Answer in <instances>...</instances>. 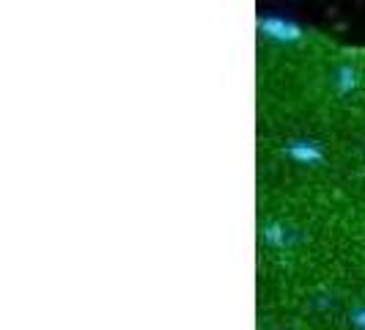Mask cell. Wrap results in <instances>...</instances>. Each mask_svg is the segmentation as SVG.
<instances>
[{
	"instance_id": "obj_1",
	"label": "cell",
	"mask_w": 365,
	"mask_h": 330,
	"mask_svg": "<svg viewBox=\"0 0 365 330\" xmlns=\"http://www.w3.org/2000/svg\"><path fill=\"white\" fill-rule=\"evenodd\" d=\"M258 31L267 39H274V41H283V44H292V41H299L302 39V28L286 17H277V14H267V17L258 19Z\"/></svg>"
},
{
	"instance_id": "obj_2",
	"label": "cell",
	"mask_w": 365,
	"mask_h": 330,
	"mask_svg": "<svg viewBox=\"0 0 365 330\" xmlns=\"http://www.w3.org/2000/svg\"><path fill=\"white\" fill-rule=\"evenodd\" d=\"M286 154L297 160V163H305V165H313V163H322L324 160V149L319 146L316 141H292L289 146H286Z\"/></svg>"
},
{
	"instance_id": "obj_3",
	"label": "cell",
	"mask_w": 365,
	"mask_h": 330,
	"mask_svg": "<svg viewBox=\"0 0 365 330\" xmlns=\"http://www.w3.org/2000/svg\"><path fill=\"white\" fill-rule=\"evenodd\" d=\"M360 83V72L351 66V64H341L335 72H332V89L338 94H349L357 89Z\"/></svg>"
},
{
	"instance_id": "obj_4",
	"label": "cell",
	"mask_w": 365,
	"mask_h": 330,
	"mask_svg": "<svg viewBox=\"0 0 365 330\" xmlns=\"http://www.w3.org/2000/svg\"><path fill=\"white\" fill-rule=\"evenodd\" d=\"M261 239H264V245H269V248H283L286 242H289V231H286V226L283 223H264L261 226Z\"/></svg>"
},
{
	"instance_id": "obj_5",
	"label": "cell",
	"mask_w": 365,
	"mask_h": 330,
	"mask_svg": "<svg viewBox=\"0 0 365 330\" xmlns=\"http://www.w3.org/2000/svg\"><path fill=\"white\" fill-rule=\"evenodd\" d=\"M351 319H354V325H357V328L365 330V309H354Z\"/></svg>"
}]
</instances>
